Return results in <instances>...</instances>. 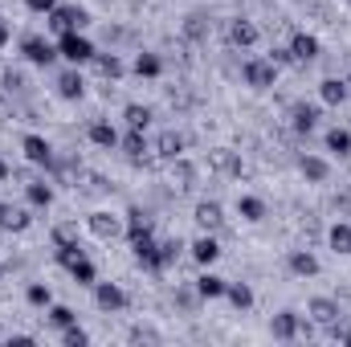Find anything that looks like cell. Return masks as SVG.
Returning <instances> with one entry per match:
<instances>
[{"mask_svg": "<svg viewBox=\"0 0 351 347\" xmlns=\"http://www.w3.org/2000/svg\"><path fill=\"white\" fill-rule=\"evenodd\" d=\"M241 78H245V86H254V90H269V86H278V66L269 58H250L241 66Z\"/></svg>", "mask_w": 351, "mask_h": 347, "instance_id": "1", "label": "cell"}, {"mask_svg": "<svg viewBox=\"0 0 351 347\" xmlns=\"http://www.w3.org/2000/svg\"><path fill=\"white\" fill-rule=\"evenodd\" d=\"M58 53L70 62V66H82V62H94V45H90L86 37L74 29V33H62L58 37Z\"/></svg>", "mask_w": 351, "mask_h": 347, "instance_id": "2", "label": "cell"}, {"mask_svg": "<svg viewBox=\"0 0 351 347\" xmlns=\"http://www.w3.org/2000/svg\"><path fill=\"white\" fill-rule=\"evenodd\" d=\"M90 16H86V8H78V4H58L53 12H49V29L62 37V33H82V25H86Z\"/></svg>", "mask_w": 351, "mask_h": 347, "instance_id": "3", "label": "cell"}, {"mask_svg": "<svg viewBox=\"0 0 351 347\" xmlns=\"http://www.w3.org/2000/svg\"><path fill=\"white\" fill-rule=\"evenodd\" d=\"M208 168L217 176H229V180H237V176L245 172L241 152H233V147H213V152H208Z\"/></svg>", "mask_w": 351, "mask_h": 347, "instance_id": "4", "label": "cell"}, {"mask_svg": "<svg viewBox=\"0 0 351 347\" xmlns=\"http://www.w3.org/2000/svg\"><path fill=\"white\" fill-rule=\"evenodd\" d=\"M21 53H25V62H33V66H53V58H62L58 45L45 41V37H25V41H21Z\"/></svg>", "mask_w": 351, "mask_h": 347, "instance_id": "5", "label": "cell"}, {"mask_svg": "<svg viewBox=\"0 0 351 347\" xmlns=\"http://www.w3.org/2000/svg\"><path fill=\"white\" fill-rule=\"evenodd\" d=\"M225 37H229V45L233 49H250V45H258V25L254 21H245V16H233L229 21V29H225Z\"/></svg>", "mask_w": 351, "mask_h": 347, "instance_id": "6", "label": "cell"}, {"mask_svg": "<svg viewBox=\"0 0 351 347\" xmlns=\"http://www.w3.org/2000/svg\"><path fill=\"white\" fill-rule=\"evenodd\" d=\"M86 229L94 233V237H98V241H114V237L123 233V221H119L114 213H102V208H98V213H90Z\"/></svg>", "mask_w": 351, "mask_h": 347, "instance_id": "7", "label": "cell"}, {"mask_svg": "<svg viewBox=\"0 0 351 347\" xmlns=\"http://www.w3.org/2000/svg\"><path fill=\"white\" fill-rule=\"evenodd\" d=\"M290 53H294V62H298V66H311V62L323 53V45H319V37H315V33H294V37H290Z\"/></svg>", "mask_w": 351, "mask_h": 347, "instance_id": "8", "label": "cell"}, {"mask_svg": "<svg viewBox=\"0 0 351 347\" xmlns=\"http://www.w3.org/2000/svg\"><path fill=\"white\" fill-rule=\"evenodd\" d=\"M21 152H25L29 164H37V168H53V147H49L41 135H25V139H21Z\"/></svg>", "mask_w": 351, "mask_h": 347, "instance_id": "9", "label": "cell"}, {"mask_svg": "<svg viewBox=\"0 0 351 347\" xmlns=\"http://www.w3.org/2000/svg\"><path fill=\"white\" fill-rule=\"evenodd\" d=\"M192 221H196L204 233H217V229H225V208H221L217 200H200L196 213H192Z\"/></svg>", "mask_w": 351, "mask_h": 347, "instance_id": "10", "label": "cell"}, {"mask_svg": "<svg viewBox=\"0 0 351 347\" xmlns=\"http://www.w3.org/2000/svg\"><path fill=\"white\" fill-rule=\"evenodd\" d=\"M94 302H98V311L114 315V311H123V307H127V294H123L114 282H94Z\"/></svg>", "mask_w": 351, "mask_h": 347, "instance_id": "11", "label": "cell"}, {"mask_svg": "<svg viewBox=\"0 0 351 347\" xmlns=\"http://www.w3.org/2000/svg\"><path fill=\"white\" fill-rule=\"evenodd\" d=\"M29 225H33L29 208H21V204H8V200H0V229H4V233H25Z\"/></svg>", "mask_w": 351, "mask_h": 347, "instance_id": "12", "label": "cell"}, {"mask_svg": "<svg viewBox=\"0 0 351 347\" xmlns=\"http://www.w3.org/2000/svg\"><path fill=\"white\" fill-rule=\"evenodd\" d=\"M290 127H294L298 135H311V131L319 127V106H315V102H294V106H290Z\"/></svg>", "mask_w": 351, "mask_h": 347, "instance_id": "13", "label": "cell"}, {"mask_svg": "<svg viewBox=\"0 0 351 347\" xmlns=\"http://www.w3.org/2000/svg\"><path fill=\"white\" fill-rule=\"evenodd\" d=\"M298 327H302V315H298V311H278V315H274V323H269L274 339H282V344L298 339Z\"/></svg>", "mask_w": 351, "mask_h": 347, "instance_id": "14", "label": "cell"}, {"mask_svg": "<svg viewBox=\"0 0 351 347\" xmlns=\"http://www.w3.org/2000/svg\"><path fill=\"white\" fill-rule=\"evenodd\" d=\"M306 311H311V319H315L319 327H331V323H339V319H343V311H339V302H335V298H311V302H306Z\"/></svg>", "mask_w": 351, "mask_h": 347, "instance_id": "15", "label": "cell"}, {"mask_svg": "<svg viewBox=\"0 0 351 347\" xmlns=\"http://www.w3.org/2000/svg\"><path fill=\"white\" fill-rule=\"evenodd\" d=\"M58 94H62L66 102H78V98L86 94V78L78 74V66H74V70H62V74H58Z\"/></svg>", "mask_w": 351, "mask_h": 347, "instance_id": "16", "label": "cell"}, {"mask_svg": "<svg viewBox=\"0 0 351 347\" xmlns=\"http://www.w3.org/2000/svg\"><path fill=\"white\" fill-rule=\"evenodd\" d=\"M152 152H156L160 160H168V164H172V160L184 156V135H180V131H164V135L156 139V147H152Z\"/></svg>", "mask_w": 351, "mask_h": 347, "instance_id": "17", "label": "cell"}, {"mask_svg": "<svg viewBox=\"0 0 351 347\" xmlns=\"http://www.w3.org/2000/svg\"><path fill=\"white\" fill-rule=\"evenodd\" d=\"M286 265H290L294 278H315V274H319V258H315L311 250H294V254L286 258Z\"/></svg>", "mask_w": 351, "mask_h": 347, "instance_id": "18", "label": "cell"}, {"mask_svg": "<svg viewBox=\"0 0 351 347\" xmlns=\"http://www.w3.org/2000/svg\"><path fill=\"white\" fill-rule=\"evenodd\" d=\"M348 94H351V86L343 78H323V82H319V98H323L327 106H343Z\"/></svg>", "mask_w": 351, "mask_h": 347, "instance_id": "19", "label": "cell"}, {"mask_svg": "<svg viewBox=\"0 0 351 347\" xmlns=\"http://www.w3.org/2000/svg\"><path fill=\"white\" fill-rule=\"evenodd\" d=\"M208 33H213V16L208 12H188L184 16V37L188 41H204Z\"/></svg>", "mask_w": 351, "mask_h": 347, "instance_id": "20", "label": "cell"}, {"mask_svg": "<svg viewBox=\"0 0 351 347\" xmlns=\"http://www.w3.org/2000/svg\"><path fill=\"white\" fill-rule=\"evenodd\" d=\"M188 250H192V258L200 261V265H213V261L221 258V246H217V237H213V233H204V237H196V241H192Z\"/></svg>", "mask_w": 351, "mask_h": 347, "instance_id": "21", "label": "cell"}, {"mask_svg": "<svg viewBox=\"0 0 351 347\" xmlns=\"http://www.w3.org/2000/svg\"><path fill=\"white\" fill-rule=\"evenodd\" d=\"M172 184L180 188V192H192V188H196V164L184 160V156L172 160Z\"/></svg>", "mask_w": 351, "mask_h": 347, "instance_id": "22", "label": "cell"}, {"mask_svg": "<svg viewBox=\"0 0 351 347\" xmlns=\"http://www.w3.org/2000/svg\"><path fill=\"white\" fill-rule=\"evenodd\" d=\"M180 254H184V241H180V237H172V241H160V250H156V261H152V270L160 274V270L176 265V261H180Z\"/></svg>", "mask_w": 351, "mask_h": 347, "instance_id": "23", "label": "cell"}, {"mask_svg": "<svg viewBox=\"0 0 351 347\" xmlns=\"http://www.w3.org/2000/svg\"><path fill=\"white\" fill-rule=\"evenodd\" d=\"M123 233L135 241V237H143V233H152V217L143 213V208H127V221H123Z\"/></svg>", "mask_w": 351, "mask_h": 347, "instance_id": "24", "label": "cell"}, {"mask_svg": "<svg viewBox=\"0 0 351 347\" xmlns=\"http://www.w3.org/2000/svg\"><path fill=\"white\" fill-rule=\"evenodd\" d=\"M225 286H229V282L217 278V274H200V278H196V294H200L204 302H208V298H225Z\"/></svg>", "mask_w": 351, "mask_h": 347, "instance_id": "25", "label": "cell"}, {"mask_svg": "<svg viewBox=\"0 0 351 347\" xmlns=\"http://www.w3.org/2000/svg\"><path fill=\"white\" fill-rule=\"evenodd\" d=\"M90 143H94V147H119V131H114V127H110V123H102V119H98V123H90Z\"/></svg>", "mask_w": 351, "mask_h": 347, "instance_id": "26", "label": "cell"}, {"mask_svg": "<svg viewBox=\"0 0 351 347\" xmlns=\"http://www.w3.org/2000/svg\"><path fill=\"white\" fill-rule=\"evenodd\" d=\"M298 172L306 176L311 184H323V180L331 176V168H327V160H319V156H302V160H298Z\"/></svg>", "mask_w": 351, "mask_h": 347, "instance_id": "27", "label": "cell"}, {"mask_svg": "<svg viewBox=\"0 0 351 347\" xmlns=\"http://www.w3.org/2000/svg\"><path fill=\"white\" fill-rule=\"evenodd\" d=\"M327 241H331V250H335V254L351 258V225H348V221L331 225V229H327Z\"/></svg>", "mask_w": 351, "mask_h": 347, "instance_id": "28", "label": "cell"}, {"mask_svg": "<svg viewBox=\"0 0 351 347\" xmlns=\"http://www.w3.org/2000/svg\"><path fill=\"white\" fill-rule=\"evenodd\" d=\"M94 70L102 74V78H123V58L119 53H94Z\"/></svg>", "mask_w": 351, "mask_h": 347, "instance_id": "29", "label": "cell"}, {"mask_svg": "<svg viewBox=\"0 0 351 347\" xmlns=\"http://www.w3.org/2000/svg\"><path fill=\"white\" fill-rule=\"evenodd\" d=\"M119 147L127 152V160H139V156H147V152H152V147H147V139H143V131H135V127L119 139Z\"/></svg>", "mask_w": 351, "mask_h": 347, "instance_id": "30", "label": "cell"}, {"mask_svg": "<svg viewBox=\"0 0 351 347\" xmlns=\"http://www.w3.org/2000/svg\"><path fill=\"white\" fill-rule=\"evenodd\" d=\"M25 196H29V204H37V208H49V204H53V188H49L45 180H29V184H25Z\"/></svg>", "mask_w": 351, "mask_h": 347, "instance_id": "31", "label": "cell"}, {"mask_svg": "<svg viewBox=\"0 0 351 347\" xmlns=\"http://www.w3.org/2000/svg\"><path fill=\"white\" fill-rule=\"evenodd\" d=\"M131 250H135V261H143V265L152 270V261H156V250H160V241H156L152 233H143V237H135V241H131Z\"/></svg>", "mask_w": 351, "mask_h": 347, "instance_id": "32", "label": "cell"}, {"mask_svg": "<svg viewBox=\"0 0 351 347\" xmlns=\"http://www.w3.org/2000/svg\"><path fill=\"white\" fill-rule=\"evenodd\" d=\"M123 119H127V127H135V131H147V123H152V106L127 102V106H123Z\"/></svg>", "mask_w": 351, "mask_h": 347, "instance_id": "33", "label": "cell"}, {"mask_svg": "<svg viewBox=\"0 0 351 347\" xmlns=\"http://www.w3.org/2000/svg\"><path fill=\"white\" fill-rule=\"evenodd\" d=\"M225 298H229L237 311H250V307H254V290H250L245 282H229V286H225Z\"/></svg>", "mask_w": 351, "mask_h": 347, "instance_id": "34", "label": "cell"}, {"mask_svg": "<svg viewBox=\"0 0 351 347\" xmlns=\"http://www.w3.org/2000/svg\"><path fill=\"white\" fill-rule=\"evenodd\" d=\"M135 74H139V78H160V74H164L160 53H139V58H135Z\"/></svg>", "mask_w": 351, "mask_h": 347, "instance_id": "35", "label": "cell"}, {"mask_svg": "<svg viewBox=\"0 0 351 347\" xmlns=\"http://www.w3.org/2000/svg\"><path fill=\"white\" fill-rule=\"evenodd\" d=\"M53 246H58V250H70V246H82V237H78V225H74V221H62V225L53 229Z\"/></svg>", "mask_w": 351, "mask_h": 347, "instance_id": "36", "label": "cell"}, {"mask_svg": "<svg viewBox=\"0 0 351 347\" xmlns=\"http://www.w3.org/2000/svg\"><path fill=\"white\" fill-rule=\"evenodd\" d=\"M66 270L74 274V282H78V286H94V261H90L86 254H82V258H74Z\"/></svg>", "mask_w": 351, "mask_h": 347, "instance_id": "37", "label": "cell"}, {"mask_svg": "<svg viewBox=\"0 0 351 347\" xmlns=\"http://www.w3.org/2000/svg\"><path fill=\"white\" fill-rule=\"evenodd\" d=\"M327 152H335V156H351V131L331 127V131H327Z\"/></svg>", "mask_w": 351, "mask_h": 347, "instance_id": "38", "label": "cell"}, {"mask_svg": "<svg viewBox=\"0 0 351 347\" xmlns=\"http://www.w3.org/2000/svg\"><path fill=\"white\" fill-rule=\"evenodd\" d=\"M237 213H241L245 221H262V217H265V204L258 200V196H241V200H237Z\"/></svg>", "mask_w": 351, "mask_h": 347, "instance_id": "39", "label": "cell"}, {"mask_svg": "<svg viewBox=\"0 0 351 347\" xmlns=\"http://www.w3.org/2000/svg\"><path fill=\"white\" fill-rule=\"evenodd\" d=\"M25 298H29V307H49V302H53V294H49L45 282H33V286L25 290Z\"/></svg>", "mask_w": 351, "mask_h": 347, "instance_id": "40", "label": "cell"}, {"mask_svg": "<svg viewBox=\"0 0 351 347\" xmlns=\"http://www.w3.org/2000/svg\"><path fill=\"white\" fill-rule=\"evenodd\" d=\"M49 323H53L58 331H66L70 323H78V315H74L70 307H53V302H49Z\"/></svg>", "mask_w": 351, "mask_h": 347, "instance_id": "41", "label": "cell"}, {"mask_svg": "<svg viewBox=\"0 0 351 347\" xmlns=\"http://www.w3.org/2000/svg\"><path fill=\"white\" fill-rule=\"evenodd\" d=\"M127 339H131V344H164V335H160L156 327H143V323H139V327H131V331H127Z\"/></svg>", "mask_w": 351, "mask_h": 347, "instance_id": "42", "label": "cell"}, {"mask_svg": "<svg viewBox=\"0 0 351 347\" xmlns=\"http://www.w3.org/2000/svg\"><path fill=\"white\" fill-rule=\"evenodd\" d=\"M62 344H66V347H86V344H90V335L82 331V327H78V323H70V327L62 331Z\"/></svg>", "mask_w": 351, "mask_h": 347, "instance_id": "43", "label": "cell"}, {"mask_svg": "<svg viewBox=\"0 0 351 347\" xmlns=\"http://www.w3.org/2000/svg\"><path fill=\"white\" fill-rule=\"evenodd\" d=\"M269 62H274V66H298L294 53H290V45H274V49H269Z\"/></svg>", "mask_w": 351, "mask_h": 347, "instance_id": "44", "label": "cell"}, {"mask_svg": "<svg viewBox=\"0 0 351 347\" xmlns=\"http://www.w3.org/2000/svg\"><path fill=\"white\" fill-rule=\"evenodd\" d=\"M25 86H29V82H25V74H16V70H4V90H8V94H21Z\"/></svg>", "mask_w": 351, "mask_h": 347, "instance_id": "45", "label": "cell"}, {"mask_svg": "<svg viewBox=\"0 0 351 347\" xmlns=\"http://www.w3.org/2000/svg\"><path fill=\"white\" fill-rule=\"evenodd\" d=\"M176 302H180L184 311H196V302H200V294H196V286H192V290H180V294H176Z\"/></svg>", "mask_w": 351, "mask_h": 347, "instance_id": "46", "label": "cell"}, {"mask_svg": "<svg viewBox=\"0 0 351 347\" xmlns=\"http://www.w3.org/2000/svg\"><path fill=\"white\" fill-rule=\"evenodd\" d=\"M327 331H331V339H335V344H351V327H343V319H339V323H331Z\"/></svg>", "mask_w": 351, "mask_h": 347, "instance_id": "47", "label": "cell"}, {"mask_svg": "<svg viewBox=\"0 0 351 347\" xmlns=\"http://www.w3.org/2000/svg\"><path fill=\"white\" fill-rule=\"evenodd\" d=\"M25 4H29L33 12H45V16H49V12L58 8V0H25Z\"/></svg>", "mask_w": 351, "mask_h": 347, "instance_id": "48", "label": "cell"}, {"mask_svg": "<svg viewBox=\"0 0 351 347\" xmlns=\"http://www.w3.org/2000/svg\"><path fill=\"white\" fill-rule=\"evenodd\" d=\"M8 344H12V347H29V344H33V335H12Z\"/></svg>", "mask_w": 351, "mask_h": 347, "instance_id": "49", "label": "cell"}, {"mask_svg": "<svg viewBox=\"0 0 351 347\" xmlns=\"http://www.w3.org/2000/svg\"><path fill=\"white\" fill-rule=\"evenodd\" d=\"M4 45H8V25L0 21V49H4Z\"/></svg>", "mask_w": 351, "mask_h": 347, "instance_id": "50", "label": "cell"}, {"mask_svg": "<svg viewBox=\"0 0 351 347\" xmlns=\"http://www.w3.org/2000/svg\"><path fill=\"white\" fill-rule=\"evenodd\" d=\"M8 176H12V172H8V164H4V160H0V180H8Z\"/></svg>", "mask_w": 351, "mask_h": 347, "instance_id": "51", "label": "cell"}, {"mask_svg": "<svg viewBox=\"0 0 351 347\" xmlns=\"http://www.w3.org/2000/svg\"><path fill=\"white\" fill-rule=\"evenodd\" d=\"M0 278H4V265H0Z\"/></svg>", "mask_w": 351, "mask_h": 347, "instance_id": "52", "label": "cell"}, {"mask_svg": "<svg viewBox=\"0 0 351 347\" xmlns=\"http://www.w3.org/2000/svg\"><path fill=\"white\" fill-rule=\"evenodd\" d=\"M348 86H351V78H348Z\"/></svg>", "mask_w": 351, "mask_h": 347, "instance_id": "53", "label": "cell"}, {"mask_svg": "<svg viewBox=\"0 0 351 347\" xmlns=\"http://www.w3.org/2000/svg\"><path fill=\"white\" fill-rule=\"evenodd\" d=\"M348 4H351V0H348Z\"/></svg>", "mask_w": 351, "mask_h": 347, "instance_id": "54", "label": "cell"}]
</instances>
